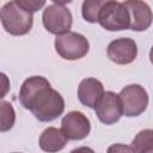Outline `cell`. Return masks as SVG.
Listing matches in <instances>:
<instances>
[{"instance_id": "11", "label": "cell", "mask_w": 153, "mask_h": 153, "mask_svg": "<svg viewBox=\"0 0 153 153\" xmlns=\"http://www.w3.org/2000/svg\"><path fill=\"white\" fill-rule=\"evenodd\" d=\"M104 93L103 84L96 78H85L78 86V98L80 103L87 108L94 109Z\"/></svg>"}, {"instance_id": "20", "label": "cell", "mask_w": 153, "mask_h": 153, "mask_svg": "<svg viewBox=\"0 0 153 153\" xmlns=\"http://www.w3.org/2000/svg\"><path fill=\"white\" fill-rule=\"evenodd\" d=\"M149 61H151V63L153 65V45H152V48H151V50H149Z\"/></svg>"}, {"instance_id": "17", "label": "cell", "mask_w": 153, "mask_h": 153, "mask_svg": "<svg viewBox=\"0 0 153 153\" xmlns=\"http://www.w3.org/2000/svg\"><path fill=\"white\" fill-rule=\"evenodd\" d=\"M18 2L19 6H22L25 11L30 12V13H35L37 12L38 10H41L44 5H45V1L41 0V1H37V0H16Z\"/></svg>"}, {"instance_id": "18", "label": "cell", "mask_w": 153, "mask_h": 153, "mask_svg": "<svg viewBox=\"0 0 153 153\" xmlns=\"http://www.w3.org/2000/svg\"><path fill=\"white\" fill-rule=\"evenodd\" d=\"M106 153H136L133 146H128L124 143H114L108 148Z\"/></svg>"}, {"instance_id": "16", "label": "cell", "mask_w": 153, "mask_h": 153, "mask_svg": "<svg viewBox=\"0 0 153 153\" xmlns=\"http://www.w3.org/2000/svg\"><path fill=\"white\" fill-rule=\"evenodd\" d=\"M105 0H85L81 7L84 19L88 23H98L99 12Z\"/></svg>"}, {"instance_id": "3", "label": "cell", "mask_w": 153, "mask_h": 153, "mask_svg": "<svg viewBox=\"0 0 153 153\" xmlns=\"http://www.w3.org/2000/svg\"><path fill=\"white\" fill-rule=\"evenodd\" d=\"M98 23L108 31L127 30L130 25L129 12L123 2L105 0L99 12Z\"/></svg>"}, {"instance_id": "4", "label": "cell", "mask_w": 153, "mask_h": 153, "mask_svg": "<svg viewBox=\"0 0 153 153\" xmlns=\"http://www.w3.org/2000/svg\"><path fill=\"white\" fill-rule=\"evenodd\" d=\"M54 45L56 53L62 59L69 61L82 59L90 50V43L87 38L84 35L73 31L56 36Z\"/></svg>"}, {"instance_id": "19", "label": "cell", "mask_w": 153, "mask_h": 153, "mask_svg": "<svg viewBox=\"0 0 153 153\" xmlns=\"http://www.w3.org/2000/svg\"><path fill=\"white\" fill-rule=\"evenodd\" d=\"M71 153H94V151L90 147H86V146H81V147H78L73 151H71Z\"/></svg>"}, {"instance_id": "8", "label": "cell", "mask_w": 153, "mask_h": 153, "mask_svg": "<svg viewBox=\"0 0 153 153\" xmlns=\"http://www.w3.org/2000/svg\"><path fill=\"white\" fill-rule=\"evenodd\" d=\"M108 57L117 65L131 63L137 55V45L133 38L121 37L111 41L106 48Z\"/></svg>"}, {"instance_id": "14", "label": "cell", "mask_w": 153, "mask_h": 153, "mask_svg": "<svg viewBox=\"0 0 153 153\" xmlns=\"http://www.w3.org/2000/svg\"><path fill=\"white\" fill-rule=\"evenodd\" d=\"M136 153H153V129H143L136 134L131 142Z\"/></svg>"}, {"instance_id": "21", "label": "cell", "mask_w": 153, "mask_h": 153, "mask_svg": "<svg viewBox=\"0 0 153 153\" xmlns=\"http://www.w3.org/2000/svg\"><path fill=\"white\" fill-rule=\"evenodd\" d=\"M14 153H18V152H14Z\"/></svg>"}, {"instance_id": "7", "label": "cell", "mask_w": 153, "mask_h": 153, "mask_svg": "<svg viewBox=\"0 0 153 153\" xmlns=\"http://www.w3.org/2000/svg\"><path fill=\"white\" fill-rule=\"evenodd\" d=\"M94 110L98 120L106 126L116 123L123 115V108L120 94L112 91H106L97 104V106L94 108Z\"/></svg>"}, {"instance_id": "10", "label": "cell", "mask_w": 153, "mask_h": 153, "mask_svg": "<svg viewBox=\"0 0 153 153\" xmlns=\"http://www.w3.org/2000/svg\"><path fill=\"white\" fill-rule=\"evenodd\" d=\"M129 12L130 25L129 29L133 31H145L153 23V12L145 1L129 0L123 2Z\"/></svg>"}, {"instance_id": "9", "label": "cell", "mask_w": 153, "mask_h": 153, "mask_svg": "<svg viewBox=\"0 0 153 153\" xmlns=\"http://www.w3.org/2000/svg\"><path fill=\"white\" fill-rule=\"evenodd\" d=\"M61 129L68 140H82L91 131L90 120L81 111H71L63 116Z\"/></svg>"}, {"instance_id": "6", "label": "cell", "mask_w": 153, "mask_h": 153, "mask_svg": "<svg viewBox=\"0 0 153 153\" xmlns=\"http://www.w3.org/2000/svg\"><path fill=\"white\" fill-rule=\"evenodd\" d=\"M123 115L127 117H136L145 112L148 105V93L139 84L126 86L120 92Z\"/></svg>"}, {"instance_id": "15", "label": "cell", "mask_w": 153, "mask_h": 153, "mask_svg": "<svg viewBox=\"0 0 153 153\" xmlns=\"http://www.w3.org/2000/svg\"><path fill=\"white\" fill-rule=\"evenodd\" d=\"M0 130L7 131L10 130L16 122V112L10 102L1 100L0 103Z\"/></svg>"}, {"instance_id": "13", "label": "cell", "mask_w": 153, "mask_h": 153, "mask_svg": "<svg viewBox=\"0 0 153 153\" xmlns=\"http://www.w3.org/2000/svg\"><path fill=\"white\" fill-rule=\"evenodd\" d=\"M50 86V82L48 79L41 75H33L24 80V82L20 86L19 91V102L20 104L26 109L29 103L37 96V93L43 90L44 87Z\"/></svg>"}, {"instance_id": "5", "label": "cell", "mask_w": 153, "mask_h": 153, "mask_svg": "<svg viewBox=\"0 0 153 153\" xmlns=\"http://www.w3.org/2000/svg\"><path fill=\"white\" fill-rule=\"evenodd\" d=\"M42 23L48 32L60 36L69 32L73 23V17L71 11L65 5L53 1V4L48 5L44 8Z\"/></svg>"}, {"instance_id": "1", "label": "cell", "mask_w": 153, "mask_h": 153, "mask_svg": "<svg viewBox=\"0 0 153 153\" xmlns=\"http://www.w3.org/2000/svg\"><path fill=\"white\" fill-rule=\"evenodd\" d=\"M27 110L41 122H50L60 117L65 110L63 97L51 86L41 90L37 96L29 103Z\"/></svg>"}, {"instance_id": "2", "label": "cell", "mask_w": 153, "mask_h": 153, "mask_svg": "<svg viewBox=\"0 0 153 153\" xmlns=\"http://www.w3.org/2000/svg\"><path fill=\"white\" fill-rule=\"evenodd\" d=\"M1 24L4 29L13 36H23L30 32L33 24L32 13L25 11L17 1L6 2L0 11Z\"/></svg>"}, {"instance_id": "12", "label": "cell", "mask_w": 153, "mask_h": 153, "mask_svg": "<svg viewBox=\"0 0 153 153\" xmlns=\"http://www.w3.org/2000/svg\"><path fill=\"white\" fill-rule=\"evenodd\" d=\"M67 141H68V137L65 135L62 129L49 127L42 131L38 143L42 151L47 153H56L65 148V146L67 145Z\"/></svg>"}]
</instances>
